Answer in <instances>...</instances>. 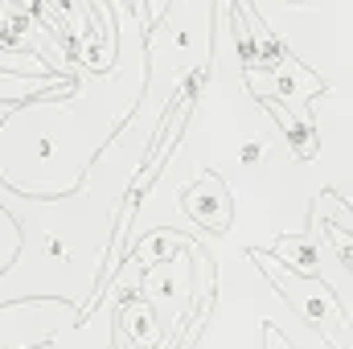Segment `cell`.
<instances>
[{"mask_svg":"<svg viewBox=\"0 0 353 349\" xmlns=\"http://www.w3.org/2000/svg\"><path fill=\"white\" fill-rule=\"evenodd\" d=\"M251 259L259 263V271L275 283V292L296 308V317H304L325 341H333V349H353V329H350V321H345V312H341V304H337V296H333V288L325 279L300 275V271L283 267L267 251H251Z\"/></svg>","mask_w":353,"mask_h":349,"instance_id":"6da1fadb","label":"cell"},{"mask_svg":"<svg viewBox=\"0 0 353 349\" xmlns=\"http://www.w3.org/2000/svg\"><path fill=\"white\" fill-rule=\"evenodd\" d=\"M79 321V308L62 312L54 296H29V300H8L0 304V349H37L54 329H66Z\"/></svg>","mask_w":353,"mask_h":349,"instance_id":"7a4b0ae2","label":"cell"},{"mask_svg":"<svg viewBox=\"0 0 353 349\" xmlns=\"http://www.w3.org/2000/svg\"><path fill=\"white\" fill-rule=\"evenodd\" d=\"M181 201H185V214L197 226H205V230H226L230 226V189H226L222 177H214V173L197 177L181 193Z\"/></svg>","mask_w":353,"mask_h":349,"instance_id":"3957f363","label":"cell"},{"mask_svg":"<svg viewBox=\"0 0 353 349\" xmlns=\"http://www.w3.org/2000/svg\"><path fill=\"white\" fill-rule=\"evenodd\" d=\"M312 230H321L325 251H333L353 271V210L337 201V193H321L312 210Z\"/></svg>","mask_w":353,"mask_h":349,"instance_id":"277c9868","label":"cell"},{"mask_svg":"<svg viewBox=\"0 0 353 349\" xmlns=\"http://www.w3.org/2000/svg\"><path fill=\"white\" fill-rule=\"evenodd\" d=\"M271 255L283 263V267L300 271V275H316V279H321L325 247H321V239H316V235H308V230H300V235H279V239H275V247H271Z\"/></svg>","mask_w":353,"mask_h":349,"instance_id":"5b68a950","label":"cell"},{"mask_svg":"<svg viewBox=\"0 0 353 349\" xmlns=\"http://www.w3.org/2000/svg\"><path fill=\"white\" fill-rule=\"evenodd\" d=\"M70 87H74V79H66V74L41 79V74H12V70H0V103H8V107H21V103H29V99H46V94H58V90H70Z\"/></svg>","mask_w":353,"mask_h":349,"instance_id":"8992f818","label":"cell"},{"mask_svg":"<svg viewBox=\"0 0 353 349\" xmlns=\"http://www.w3.org/2000/svg\"><path fill=\"white\" fill-rule=\"evenodd\" d=\"M259 107H263V111H271V115L279 119V132H283V140H288V148H292L296 157H312V152H316L312 123H308V119H300V111L283 107L275 94H259Z\"/></svg>","mask_w":353,"mask_h":349,"instance_id":"52a82bcc","label":"cell"},{"mask_svg":"<svg viewBox=\"0 0 353 349\" xmlns=\"http://www.w3.org/2000/svg\"><path fill=\"white\" fill-rule=\"evenodd\" d=\"M21 255V218L0 201V275L17 263Z\"/></svg>","mask_w":353,"mask_h":349,"instance_id":"ba28073f","label":"cell"},{"mask_svg":"<svg viewBox=\"0 0 353 349\" xmlns=\"http://www.w3.org/2000/svg\"><path fill=\"white\" fill-rule=\"evenodd\" d=\"M263 157H267V140H251V144L239 148V161H243V165H255V161H263Z\"/></svg>","mask_w":353,"mask_h":349,"instance_id":"9c48e42d","label":"cell"},{"mask_svg":"<svg viewBox=\"0 0 353 349\" xmlns=\"http://www.w3.org/2000/svg\"><path fill=\"white\" fill-rule=\"evenodd\" d=\"M12 111H17V107H8V103H0V123H4V119H8ZM0 193H4V181H0Z\"/></svg>","mask_w":353,"mask_h":349,"instance_id":"30bf717a","label":"cell"}]
</instances>
